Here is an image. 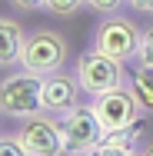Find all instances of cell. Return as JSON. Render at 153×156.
<instances>
[{
  "label": "cell",
  "instance_id": "cell-1",
  "mask_svg": "<svg viewBox=\"0 0 153 156\" xmlns=\"http://www.w3.org/2000/svg\"><path fill=\"white\" fill-rule=\"evenodd\" d=\"M67 57H70V43H67L63 33H57V30H30L27 40H24L20 66L37 73V76H47V73L63 70Z\"/></svg>",
  "mask_w": 153,
  "mask_h": 156
},
{
  "label": "cell",
  "instance_id": "cell-2",
  "mask_svg": "<svg viewBox=\"0 0 153 156\" xmlns=\"http://www.w3.org/2000/svg\"><path fill=\"white\" fill-rule=\"evenodd\" d=\"M73 73H77V80H80V87H83L87 96L110 93V90H117V87H123V83H130L126 73H123V63L113 60V57H107V53L97 50V47H90L87 53L77 57Z\"/></svg>",
  "mask_w": 153,
  "mask_h": 156
},
{
  "label": "cell",
  "instance_id": "cell-3",
  "mask_svg": "<svg viewBox=\"0 0 153 156\" xmlns=\"http://www.w3.org/2000/svg\"><path fill=\"white\" fill-rule=\"evenodd\" d=\"M140 37H143V27H137L130 17L107 13V20H100V27L93 30V47L103 50V53L113 57V60L126 63V60H137Z\"/></svg>",
  "mask_w": 153,
  "mask_h": 156
},
{
  "label": "cell",
  "instance_id": "cell-4",
  "mask_svg": "<svg viewBox=\"0 0 153 156\" xmlns=\"http://www.w3.org/2000/svg\"><path fill=\"white\" fill-rule=\"evenodd\" d=\"M40 80L43 76H37L24 66H20V73L3 76L0 80V113L13 116V120H24L37 110H43L40 106Z\"/></svg>",
  "mask_w": 153,
  "mask_h": 156
},
{
  "label": "cell",
  "instance_id": "cell-5",
  "mask_svg": "<svg viewBox=\"0 0 153 156\" xmlns=\"http://www.w3.org/2000/svg\"><path fill=\"white\" fill-rule=\"evenodd\" d=\"M90 106H93L97 120L103 123L107 133H113V129H126L130 123H137V120L147 113V110L140 106V100H137V93H133L130 83H123V87L110 90V93L90 96Z\"/></svg>",
  "mask_w": 153,
  "mask_h": 156
},
{
  "label": "cell",
  "instance_id": "cell-6",
  "mask_svg": "<svg viewBox=\"0 0 153 156\" xmlns=\"http://www.w3.org/2000/svg\"><path fill=\"white\" fill-rule=\"evenodd\" d=\"M20 140L27 146L30 156H57L67 153V136H63V126L57 116H50L47 110H37L30 116L20 120Z\"/></svg>",
  "mask_w": 153,
  "mask_h": 156
},
{
  "label": "cell",
  "instance_id": "cell-7",
  "mask_svg": "<svg viewBox=\"0 0 153 156\" xmlns=\"http://www.w3.org/2000/svg\"><path fill=\"white\" fill-rule=\"evenodd\" d=\"M60 126H63V136H67V153H93L100 146V140L107 136V129L97 120L90 103L87 106L77 103L73 110L60 113Z\"/></svg>",
  "mask_w": 153,
  "mask_h": 156
},
{
  "label": "cell",
  "instance_id": "cell-8",
  "mask_svg": "<svg viewBox=\"0 0 153 156\" xmlns=\"http://www.w3.org/2000/svg\"><path fill=\"white\" fill-rule=\"evenodd\" d=\"M80 93H83V87H80L77 73L57 70V73H47L40 80V106L47 113H67V110H73L80 103Z\"/></svg>",
  "mask_w": 153,
  "mask_h": 156
},
{
  "label": "cell",
  "instance_id": "cell-9",
  "mask_svg": "<svg viewBox=\"0 0 153 156\" xmlns=\"http://www.w3.org/2000/svg\"><path fill=\"white\" fill-rule=\"evenodd\" d=\"M24 40H27V30H24L17 20L0 17V66H13V63H20Z\"/></svg>",
  "mask_w": 153,
  "mask_h": 156
},
{
  "label": "cell",
  "instance_id": "cell-10",
  "mask_svg": "<svg viewBox=\"0 0 153 156\" xmlns=\"http://www.w3.org/2000/svg\"><path fill=\"white\" fill-rule=\"evenodd\" d=\"M137 150H143V146H140V140H137L130 129H113V133H107V136L100 140V146H97L93 153H103V156H126V153H137Z\"/></svg>",
  "mask_w": 153,
  "mask_h": 156
},
{
  "label": "cell",
  "instance_id": "cell-11",
  "mask_svg": "<svg viewBox=\"0 0 153 156\" xmlns=\"http://www.w3.org/2000/svg\"><path fill=\"white\" fill-rule=\"evenodd\" d=\"M130 87H133V93L140 100V106H143L147 113H153V66L150 63H137V66H133Z\"/></svg>",
  "mask_w": 153,
  "mask_h": 156
},
{
  "label": "cell",
  "instance_id": "cell-12",
  "mask_svg": "<svg viewBox=\"0 0 153 156\" xmlns=\"http://www.w3.org/2000/svg\"><path fill=\"white\" fill-rule=\"evenodd\" d=\"M87 0H43V10L53 13V17H73Z\"/></svg>",
  "mask_w": 153,
  "mask_h": 156
},
{
  "label": "cell",
  "instance_id": "cell-13",
  "mask_svg": "<svg viewBox=\"0 0 153 156\" xmlns=\"http://www.w3.org/2000/svg\"><path fill=\"white\" fill-rule=\"evenodd\" d=\"M27 146L20 140V133H0V156H24Z\"/></svg>",
  "mask_w": 153,
  "mask_h": 156
},
{
  "label": "cell",
  "instance_id": "cell-14",
  "mask_svg": "<svg viewBox=\"0 0 153 156\" xmlns=\"http://www.w3.org/2000/svg\"><path fill=\"white\" fill-rule=\"evenodd\" d=\"M137 63H150L153 66V27L143 30L140 37V47H137Z\"/></svg>",
  "mask_w": 153,
  "mask_h": 156
},
{
  "label": "cell",
  "instance_id": "cell-15",
  "mask_svg": "<svg viewBox=\"0 0 153 156\" xmlns=\"http://www.w3.org/2000/svg\"><path fill=\"white\" fill-rule=\"evenodd\" d=\"M123 3H126V0H87V7L97 10V13H103V17H107V13H117Z\"/></svg>",
  "mask_w": 153,
  "mask_h": 156
},
{
  "label": "cell",
  "instance_id": "cell-16",
  "mask_svg": "<svg viewBox=\"0 0 153 156\" xmlns=\"http://www.w3.org/2000/svg\"><path fill=\"white\" fill-rule=\"evenodd\" d=\"M17 10H43V0H10Z\"/></svg>",
  "mask_w": 153,
  "mask_h": 156
},
{
  "label": "cell",
  "instance_id": "cell-17",
  "mask_svg": "<svg viewBox=\"0 0 153 156\" xmlns=\"http://www.w3.org/2000/svg\"><path fill=\"white\" fill-rule=\"evenodd\" d=\"M133 10H140V13H153V0H126Z\"/></svg>",
  "mask_w": 153,
  "mask_h": 156
},
{
  "label": "cell",
  "instance_id": "cell-18",
  "mask_svg": "<svg viewBox=\"0 0 153 156\" xmlns=\"http://www.w3.org/2000/svg\"><path fill=\"white\" fill-rule=\"evenodd\" d=\"M143 153H150V156H153V140H150V143H143Z\"/></svg>",
  "mask_w": 153,
  "mask_h": 156
}]
</instances>
